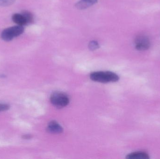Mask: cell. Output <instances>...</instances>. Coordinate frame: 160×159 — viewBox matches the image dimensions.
Listing matches in <instances>:
<instances>
[{
    "label": "cell",
    "instance_id": "10",
    "mask_svg": "<svg viewBox=\"0 0 160 159\" xmlns=\"http://www.w3.org/2000/svg\"><path fill=\"white\" fill-rule=\"evenodd\" d=\"M88 48L90 50L93 51V50H96L99 48V44L97 41H90L89 44H88Z\"/></svg>",
    "mask_w": 160,
    "mask_h": 159
},
{
    "label": "cell",
    "instance_id": "9",
    "mask_svg": "<svg viewBox=\"0 0 160 159\" xmlns=\"http://www.w3.org/2000/svg\"><path fill=\"white\" fill-rule=\"evenodd\" d=\"M21 14L24 16L26 19L27 25L32 24L33 22V16L31 12L27 10H23L22 11Z\"/></svg>",
    "mask_w": 160,
    "mask_h": 159
},
{
    "label": "cell",
    "instance_id": "1",
    "mask_svg": "<svg viewBox=\"0 0 160 159\" xmlns=\"http://www.w3.org/2000/svg\"><path fill=\"white\" fill-rule=\"evenodd\" d=\"M90 77L93 81L102 83L115 82L119 80L118 76L111 72H94L90 74Z\"/></svg>",
    "mask_w": 160,
    "mask_h": 159
},
{
    "label": "cell",
    "instance_id": "8",
    "mask_svg": "<svg viewBox=\"0 0 160 159\" xmlns=\"http://www.w3.org/2000/svg\"><path fill=\"white\" fill-rule=\"evenodd\" d=\"M126 158L128 159H148L149 155L145 152H134L127 155Z\"/></svg>",
    "mask_w": 160,
    "mask_h": 159
},
{
    "label": "cell",
    "instance_id": "4",
    "mask_svg": "<svg viewBox=\"0 0 160 159\" xmlns=\"http://www.w3.org/2000/svg\"><path fill=\"white\" fill-rule=\"evenodd\" d=\"M135 48L140 51L147 50L150 48V39L147 35H137L134 41Z\"/></svg>",
    "mask_w": 160,
    "mask_h": 159
},
{
    "label": "cell",
    "instance_id": "2",
    "mask_svg": "<svg viewBox=\"0 0 160 159\" xmlns=\"http://www.w3.org/2000/svg\"><path fill=\"white\" fill-rule=\"evenodd\" d=\"M24 28L23 26L18 25L9 27L2 31L1 34V38L4 41L8 42L22 34Z\"/></svg>",
    "mask_w": 160,
    "mask_h": 159
},
{
    "label": "cell",
    "instance_id": "12",
    "mask_svg": "<svg viewBox=\"0 0 160 159\" xmlns=\"http://www.w3.org/2000/svg\"><path fill=\"white\" fill-rule=\"evenodd\" d=\"M9 105L5 104H0V112L6 111L9 109Z\"/></svg>",
    "mask_w": 160,
    "mask_h": 159
},
{
    "label": "cell",
    "instance_id": "5",
    "mask_svg": "<svg viewBox=\"0 0 160 159\" xmlns=\"http://www.w3.org/2000/svg\"><path fill=\"white\" fill-rule=\"evenodd\" d=\"M47 129L49 132L52 133H62L63 131V129L62 126L55 121H51L49 123Z\"/></svg>",
    "mask_w": 160,
    "mask_h": 159
},
{
    "label": "cell",
    "instance_id": "7",
    "mask_svg": "<svg viewBox=\"0 0 160 159\" xmlns=\"http://www.w3.org/2000/svg\"><path fill=\"white\" fill-rule=\"evenodd\" d=\"M12 19L13 21L18 25L22 26L27 25L26 19L21 13V14L16 13L14 14L12 16Z\"/></svg>",
    "mask_w": 160,
    "mask_h": 159
},
{
    "label": "cell",
    "instance_id": "6",
    "mask_svg": "<svg viewBox=\"0 0 160 159\" xmlns=\"http://www.w3.org/2000/svg\"><path fill=\"white\" fill-rule=\"evenodd\" d=\"M98 0H81L76 4V7L79 9H83L96 4Z\"/></svg>",
    "mask_w": 160,
    "mask_h": 159
},
{
    "label": "cell",
    "instance_id": "3",
    "mask_svg": "<svg viewBox=\"0 0 160 159\" xmlns=\"http://www.w3.org/2000/svg\"><path fill=\"white\" fill-rule=\"evenodd\" d=\"M50 101L54 106L60 108L65 107L69 103V99L68 95L61 92L53 93L51 96Z\"/></svg>",
    "mask_w": 160,
    "mask_h": 159
},
{
    "label": "cell",
    "instance_id": "11",
    "mask_svg": "<svg viewBox=\"0 0 160 159\" xmlns=\"http://www.w3.org/2000/svg\"><path fill=\"white\" fill-rule=\"evenodd\" d=\"M15 0H0L1 6H8L12 4L15 2Z\"/></svg>",
    "mask_w": 160,
    "mask_h": 159
},
{
    "label": "cell",
    "instance_id": "13",
    "mask_svg": "<svg viewBox=\"0 0 160 159\" xmlns=\"http://www.w3.org/2000/svg\"><path fill=\"white\" fill-rule=\"evenodd\" d=\"M22 138L24 139H29L32 138V136L29 135V134H27V135H24V136H22Z\"/></svg>",
    "mask_w": 160,
    "mask_h": 159
}]
</instances>
